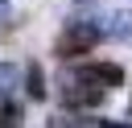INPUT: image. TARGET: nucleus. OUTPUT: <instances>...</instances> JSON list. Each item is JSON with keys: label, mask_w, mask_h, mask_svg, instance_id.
<instances>
[{"label": "nucleus", "mask_w": 132, "mask_h": 128, "mask_svg": "<svg viewBox=\"0 0 132 128\" xmlns=\"http://www.w3.org/2000/svg\"><path fill=\"white\" fill-rule=\"evenodd\" d=\"M128 111H132V103H128Z\"/></svg>", "instance_id": "nucleus-10"}, {"label": "nucleus", "mask_w": 132, "mask_h": 128, "mask_svg": "<svg viewBox=\"0 0 132 128\" xmlns=\"http://www.w3.org/2000/svg\"><path fill=\"white\" fill-rule=\"evenodd\" d=\"M91 128H132V124H111V120H99V124H91Z\"/></svg>", "instance_id": "nucleus-9"}, {"label": "nucleus", "mask_w": 132, "mask_h": 128, "mask_svg": "<svg viewBox=\"0 0 132 128\" xmlns=\"http://www.w3.org/2000/svg\"><path fill=\"white\" fill-rule=\"evenodd\" d=\"M99 29H103V37H120V41H132V12H107Z\"/></svg>", "instance_id": "nucleus-4"}, {"label": "nucleus", "mask_w": 132, "mask_h": 128, "mask_svg": "<svg viewBox=\"0 0 132 128\" xmlns=\"http://www.w3.org/2000/svg\"><path fill=\"white\" fill-rule=\"evenodd\" d=\"M103 99H107V91H99L91 83H78V78H66V103L70 107H95Z\"/></svg>", "instance_id": "nucleus-3"}, {"label": "nucleus", "mask_w": 132, "mask_h": 128, "mask_svg": "<svg viewBox=\"0 0 132 128\" xmlns=\"http://www.w3.org/2000/svg\"><path fill=\"white\" fill-rule=\"evenodd\" d=\"M25 91H29V99H45V74H41V62H29V66H25Z\"/></svg>", "instance_id": "nucleus-5"}, {"label": "nucleus", "mask_w": 132, "mask_h": 128, "mask_svg": "<svg viewBox=\"0 0 132 128\" xmlns=\"http://www.w3.org/2000/svg\"><path fill=\"white\" fill-rule=\"evenodd\" d=\"M16 74H21V70H16L12 62H0V99H8V95H12V87H16Z\"/></svg>", "instance_id": "nucleus-6"}, {"label": "nucleus", "mask_w": 132, "mask_h": 128, "mask_svg": "<svg viewBox=\"0 0 132 128\" xmlns=\"http://www.w3.org/2000/svg\"><path fill=\"white\" fill-rule=\"evenodd\" d=\"M70 78L91 83V87H99V91H111V87H120V83H124V70H120L116 62H82V66H74V74H70Z\"/></svg>", "instance_id": "nucleus-2"}, {"label": "nucleus", "mask_w": 132, "mask_h": 128, "mask_svg": "<svg viewBox=\"0 0 132 128\" xmlns=\"http://www.w3.org/2000/svg\"><path fill=\"white\" fill-rule=\"evenodd\" d=\"M99 37H103V29H99V25H91V21H74V25H66V29H62V37L54 41V54H58V58L87 54Z\"/></svg>", "instance_id": "nucleus-1"}, {"label": "nucleus", "mask_w": 132, "mask_h": 128, "mask_svg": "<svg viewBox=\"0 0 132 128\" xmlns=\"http://www.w3.org/2000/svg\"><path fill=\"white\" fill-rule=\"evenodd\" d=\"M0 128H21V107H16V103L0 107Z\"/></svg>", "instance_id": "nucleus-7"}, {"label": "nucleus", "mask_w": 132, "mask_h": 128, "mask_svg": "<svg viewBox=\"0 0 132 128\" xmlns=\"http://www.w3.org/2000/svg\"><path fill=\"white\" fill-rule=\"evenodd\" d=\"M8 17H12V0H0V29L8 25Z\"/></svg>", "instance_id": "nucleus-8"}]
</instances>
